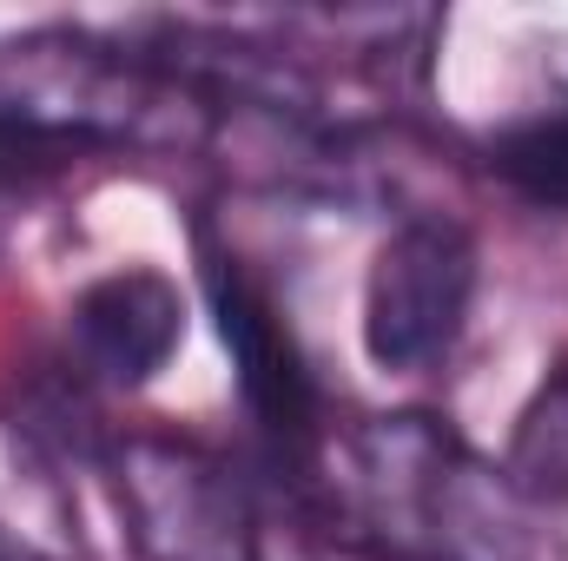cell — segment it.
<instances>
[{
    "label": "cell",
    "instance_id": "obj_1",
    "mask_svg": "<svg viewBox=\"0 0 568 561\" xmlns=\"http://www.w3.org/2000/svg\"><path fill=\"white\" fill-rule=\"evenodd\" d=\"M337 509L377 561H536L516 482L429 410H390L344 436Z\"/></svg>",
    "mask_w": 568,
    "mask_h": 561
},
{
    "label": "cell",
    "instance_id": "obj_2",
    "mask_svg": "<svg viewBox=\"0 0 568 561\" xmlns=\"http://www.w3.org/2000/svg\"><path fill=\"white\" fill-rule=\"evenodd\" d=\"M113 502L140 561H265L239 469L172 429H126L106 449Z\"/></svg>",
    "mask_w": 568,
    "mask_h": 561
},
{
    "label": "cell",
    "instance_id": "obj_3",
    "mask_svg": "<svg viewBox=\"0 0 568 561\" xmlns=\"http://www.w3.org/2000/svg\"><path fill=\"white\" fill-rule=\"evenodd\" d=\"M476 304V238L456 218H404L384 232L364 272V304H357V337L364 357L384 377H424L436 370Z\"/></svg>",
    "mask_w": 568,
    "mask_h": 561
},
{
    "label": "cell",
    "instance_id": "obj_4",
    "mask_svg": "<svg viewBox=\"0 0 568 561\" xmlns=\"http://www.w3.org/2000/svg\"><path fill=\"white\" fill-rule=\"evenodd\" d=\"M205 297H212V317H219V337L239 364V390L252 404V417L265 422V436H278L284 449H311L317 429H324V397H317V377L291 337V324L278 317L272 290L252 278L232 252H212L205 245Z\"/></svg>",
    "mask_w": 568,
    "mask_h": 561
},
{
    "label": "cell",
    "instance_id": "obj_5",
    "mask_svg": "<svg viewBox=\"0 0 568 561\" xmlns=\"http://www.w3.org/2000/svg\"><path fill=\"white\" fill-rule=\"evenodd\" d=\"M73 357L106 390H145L185 344V297L152 265H120L93 278L67 310Z\"/></svg>",
    "mask_w": 568,
    "mask_h": 561
},
{
    "label": "cell",
    "instance_id": "obj_6",
    "mask_svg": "<svg viewBox=\"0 0 568 561\" xmlns=\"http://www.w3.org/2000/svg\"><path fill=\"white\" fill-rule=\"evenodd\" d=\"M483 165L496 185H509L536 212H568V100L536 106L523 120H503L483 140Z\"/></svg>",
    "mask_w": 568,
    "mask_h": 561
},
{
    "label": "cell",
    "instance_id": "obj_7",
    "mask_svg": "<svg viewBox=\"0 0 568 561\" xmlns=\"http://www.w3.org/2000/svg\"><path fill=\"white\" fill-rule=\"evenodd\" d=\"M503 476L529 509H568V364H556L542 390L523 404Z\"/></svg>",
    "mask_w": 568,
    "mask_h": 561
},
{
    "label": "cell",
    "instance_id": "obj_8",
    "mask_svg": "<svg viewBox=\"0 0 568 561\" xmlns=\"http://www.w3.org/2000/svg\"><path fill=\"white\" fill-rule=\"evenodd\" d=\"M556 561H568V542H562V549H556Z\"/></svg>",
    "mask_w": 568,
    "mask_h": 561
}]
</instances>
